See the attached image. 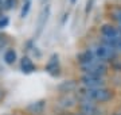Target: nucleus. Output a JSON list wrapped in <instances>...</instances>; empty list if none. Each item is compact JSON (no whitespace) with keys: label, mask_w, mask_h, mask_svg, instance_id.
<instances>
[{"label":"nucleus","mask_w":121,"mask_h":115,"mask_svg":"<svg viewBox=\"0 0 121 115\" xmlns=\"http://www.w3.org/2000/svg\"><path fill=\"white\" fill-rule=\"evenodd\" d=\"M79 99H85L93 103H106L113 97V91L108 87H101V88H81L78 92Z\"/></svg>","instance_id":"f257e3e1"},{"label":"nucleus","mask_w":121,"mask_h":115,"mask_svg":"<svg viewBox=\"0 0 121 115\" xmlns=\"http://www.w3.org/2000/svg\"><path fill=\"white\" fill-rule=\"evenodd\" d=\"M91 50H93V53H94V57L97 58L98 61L105 62V64H106V62H114L117 56H118L117 52H114L113 49L108 48L106 45H102V43L95 45Z\"/></svg>","instance_id":"f03ea898"},{"label":"nucleus","mask_w":121,"mask_h":115,"mask_svg":"<svg viewBox=\"0 0 121 115\" xmlns=\"http://www.w3.org/2000/svg\"><path fill=\"white\" fill-rule=\"evenodd\" d=\"M81 71L82 75H94V76H102L104 77L108 72V65L105 62H101L98 60H94L93 62H89L86 65H82Z\"/></svg>","instance_id":"7ed1b4c3"},{"label":"nucleus","mask_w":121,"mask_h":115,"mask_svg":"<svg viewBox=\"0 0 121 115\" xmlns=\"http://www.w3.org/2000/svg\"><path fill=\"white\" fill-rule=\"evenodd\" d=\"M79 83L82 84L83 88H101L106 87L105 79L102 76H94V75H82L79 79Z\"/></svg>","instance_id":"20e7f679"},{"label":"nucleus","mask_w":121,"mask_h":115,"mask_svg":"<svg viewBox=\"0 0 121 115\" xmlns=\"http://www.w3.org/2000/svg\"><path fill=\"white\" fill-rule=\"evenodd\" d=\"M78 104H79L81 114H83V115H101L99 107L95 103L85 100V99H79V103Z\"/></svg>","instance_id":"39448f33"},{"label":"nucleus","mask_w":121,"mask_h":115,"mask_svg":"<svg viewBox=\"0 0 121 115\" xmlns=\"http://www.w3.org/2000/svg\"><path fill=\"white\" fill-rule=\"evenodd\" d=\"M101 37L104 38H121V31L113 24H104L101 27Z\"/></svg>","instance_id":"423d86ee"},{"label":"nucleus","mask_w":121,"mask_h":115,"mask_svg":"<svg viewBox=\"0 0 121 115\" xmlns=\"http://www.w3.org/2000/svg\"><path fill=\"white\" fill-rule=\"evenodd\" d=\"M60 71L59 67V60H58V54H52L50 60H48L47 65H46V72H48L51 76H58Z\"/></svg>","instance_id":"0eeeda50"},{"label":"nucleus","mask_w":121,"mask_h":115,"mask_svg":"<svg viewBox=\"0 0 121 115\" xmlns=\"http://www.w3.org/2000/svg\"><path fill=\"white\" fill-rule=\"evenodd\" d=\"M94 60H97V58L94 57V53H93L91 49H86V50L81 52V53L77 56V62L79 64V67L86 65V64H89V62H93Z\"/></svg>","instance_id":"6e6552de"},{"label":"nucleus","mask_w":121,"mask_h":115,"mask_svg":"<svg viewBox=\"0 0 121 115\" xmlns=\"http://www.w3.org/2000/svg\"><path fill=\"white\" fill-rule=\"evenodd\" d=\"M50 11H51V8H50L48 4H46V7L42 10V12H40V15L38 18V26H36L38 27V34H40L42 30H43V27L46 26V23L48 20V16H50Z\"/></svg>","instance_id":"1a4fd4ad"},{"label":"nucleus","mask_w":121,"mask_h":115,"mask_svg":"<svg viewBox=\"0 0 121 115\" xmlns=\"http://www.w3.org/2000/svg\"><path fill=\"white\" fill-rule=\"evenodd\" d=\"M101 43L106 45L117 53H121V38H104L101 37Z\"/></svg>","instance_id":"9d476101"},{"label":"nucleus","mask_w":121,"mask_h":115,"mask_svg":"<svg viewBox=\"0 0 121 115\" xmlns=\"http://www.w3.org/2000/svg\"><path fill=\"white\" fill-rule=\"evenodd\" d=\"M20 69H22L23 73L30 75V73H32L36 69V67H35V64L32 62V60L30 57H23L20 60Z\"/></svg>","instance_id":"9b49d317"},{"label":"nucleus","mask_w":121,"mask_h":115,"mask_svg":"<svg viewBox=\"0 0 121 115\" xmlns=\"http://www.w3.org/2000/svg\"><path fill=\"white\" fill-rule=\"evenodd\" d=\"M3 58H4V62L5 64H8V65H12V64H15V61H16V52L13 50V49H7L4 52V56H3Z\"/></svg>","instance_id":"f8f14e48"},{"label":"nucleus","mask_w":121,"mask_h":115,"mask_svg":"<svg viewBox=\"0 0 121 115\" xmlns=\"http://www.w3.org/2000/svg\"><path fill=\"white\" fill-rule=\"evenodd\" d=\"M44 104H46L44 100H39V102H35V103H32V104H30V106H28V110L32 111L34 114H39V112L43 111Z\"/></svg>","instance_id":"ddd939ff"},{"label":"nucleus","mask_w":121,"mask_h":115,"mask_svg":"<svg viewBox=\"0 0 121 115\" xmlns=\"http://www.w3.org/2000/svg\"><path fill=\"white\" fill-rule=\"evenodd\" d=\"M74 88H75V83H74V81H71V80H69V81H65L62 85H59V89L62 91V92H65V93L71 92Z\"/></svg>","instance_id":"4468645a"},{"label":"nucleus","mask_w":121,"mask_h":115,"mask_svg":"<svg viewBox=\"0 0 121 115\" xmlns=\"http://www.w3.org/2000/svg\"><path fill=\"white\" fill-rule=\"evenodd\" d=\"M31 10V0H24V3H23V7L22 10H20V18L24 19L28 15V12H30Z\"/></svg>","instance_id":"2eb2a0df"},{"label":"nucleus","mask_w":121,"mask_h":115,"mask_svg":"<svg viewBox=\"0 0 121 115\" xmlns=\"http://www.w3.org/2000/svg\"><path fill=\"white\" fill-rule=\"evenodd\" d=\"M110 15H112L113 20H114V22H117L118 27H121V8H114V10H112Z\"/></svg>","instance_id":"dca6fc26"},{"label":"nucleus","mask_w":121,"mask_h":115,"mask_svg":"<svg viewBox=\"0 0 121 115\" xmlns=\"http://www.w3.org/2000/svg\"><path fill=\"white\" fill-rule=\"evenodd\" d=\"M17 4V0H3L1 3V8L3 10H12Z\"/></svg>","instance_id":"f3484780"},{"label":"nucleus","mask_w":121,"mask_h":115,"mask_svg":"<svg viewBox=\"0 0 121 115\" xmlns=\"http://www.w3.org/2000/svg\"><path fill=\"white\" fill-rule=\"evenodd\" d=\"M9 43V39L7 35H3V34H0V52L3 50L4 48H7Z\"/></svg>","instance_id":"a211bd4d"},{"label":"nucleus","mask_w":121,"mask_h":115,"mask_svg":"<svg viewBox=\"0 0 121 115\" xmlns=\"http://www.w3.org/2000/svg\"><path fill=\"white\" fill-rule=\"evenodd\" d=\"M9 24V18L8 16H0V30L5 29Z\"/></svg>","instance_id":"6ab92c4d"},{"label":"nucleus","mask_w":121,"mask_h":115,"mask_svg":"<svg viewBox=\"0 0 121 115\" xmlns=\"http://www.w3.org/2000/svg\"><path fill=\"white\" fill-rule=\"evenodd\" d=\"M95 0H86V5H85V14H90V11L93 10Z\"/></svg>","instance_id":"aec40b11"},{"label":"nucleus","mask_w":121,"mask_h":115,"mask_svg":"<svg viewBox=\"0 0 121 115\" xmlns=\"http://www.w3.org/2000/svg\"><path fill=\"white\" fill-rule=\"evenodd\" d=\"M4 99V91H0V102Z\"/></svg>","instance_id":"412c9836"},{"label":"nucleus","mask_w":121,"mask_h":115,"mask_svg":"<svg viewBox=\"0 0 121 115\" xmlns=\"http://www.w3.org/2000/svg\"><path fill=\"white\" fill-rule=\"evenodd\" d=\"M69 1H70V5H74V4L78 1V0H69Z\"/></svg>","instance_id":"4be33fe9"},{"label":"nucleus","mask_w":121,"mask_h":115,"mask_svg":"<svg viewBox=\"0 0 121 115\" xmlns=\"http://www.w3.org/2000/svg\"><path fill=\"white\" fill-rule=\"evenodd\" d=\"M113 115H121V112H114Z\"/></svg>","instance_id":"5701e85b"},{"label":"nucleus","mask_w":121,"mask_h":115,"mask_svg":"<svg viewBox=\"0 0 121 115\" xmlns=\"http://www.w3.org/2000/svg\"><path fill=\"white\" fill-rule=\"evenodd\" d=\"M71 115H83V114H81V112H79V114H71Z\"/></svg>","instance_id":"b1692460"},{"label":"nucleus","mask_w":121,"mask_h":115,"mask_svg":"<svg viewBox=\"0 0 121 115\" xmlns=\"http://www.w3.org/2000/svg\"><path fill=\"white\" fill-rule=\"evenodd\" d=\"M1 3H3V0H0V5H1Z\"/></svg>","instance_id":"393cba45"},{"label":"nucleus","mask_w":121,"mask_h":115,"mask_svg":"<svg viewBox=\"0 0 121 115\" xmlns=\"http://www.w3.org/2000/svg\"><path fill=\"white\" fill-rule=\"evenodd\" d=\"M1 10H3V8H1V5H0V12H1Z\"/></svg>","instance_id":"a878e982"}]
</instances>
